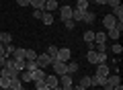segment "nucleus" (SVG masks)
I'll return each mask as SVG.
<instances>
[{"instance_id": "18", "label": "nucleus", "mask_w": 123, "mask_h": 90, "mask_svg": "<svg viewBox=\"0 0 123 90\" xmlns=\"http://www.w3.org/2000/svg\"><path fill=\"white\" fill-rule=\"evenodd\" d=\"M45 76H47V74H45V70L37 68L35 72H33V82H35V80H45Z\"/></svg>"}, {"instance_id": "25", "label": "nucleus", "mask_w": 123, "mask_h": 90, "mask_svg": "<svg viewBox=\"0 0 123 90\" xmlns=\"http://www.w3.org/2000/svg\"><path fill=\"white\" fill-rule=\"evenodd\" d=\"M84 41L86 43H94V31H90V29L84 31Z\"/></svg>"}, {"instance_id": "21", "label": "nucleus", "mask_w": 123, "mask_h": 90, "mask_svg": "<svg viewBox=\"0 0 123 90\" xmlns=\"http://www.w3.org/2000/svg\"><path fill=\"white\" fill-rule=\"evenodd\" d=\"M4 68H8V70H14V72H18V70H17V60H14V57H6V64H4Z\"/></svg>"}, {"instance_id": "1", "label": "nucleus", "mask_w": 123, "mask_h": 90, "mask_svg": "<svg viewBox=\"0 0 123 90\" xmlns=\"http://www.w3.org/2000/svg\"><path fill=\"white\" fill-rule=\"evenodd\" d=\"M86 60L90 61V64L98 66V64H105V61H107V53H97L94 49H90V51L86 53Z\"/></svg>"}, {"instance_id": "26", "label": "nucleus", "mask_w": 123, "mask_h": 90, "mask_svg": "<svg viewBox=\"0 0 123 90\" xmlns=\"http://www.w3.org/2000/svg\"><path fill=\"white\" fill-rule=\"evenodd\" d=\"M66 66H68V74H76V72L80 70V66L76 64V61H68Z\"/></svg>"}, {"instance_id": "20", "label": "nucleus", "mask_w": 123, "mask_h": 90, "mask_svg": "<svg viewBox=\"0 0 123 90\" xmlns=\"http://www.w3.org/2000/svg\"><path fill=\"white\" fill-rule=\"evenodd\" d=\"M111 14H113V17L117 18L119 23H123V6H117V8H113V12H111Z\"/></svg>"}, {"instance_id": "32", "label": "nucleus", "mask_w": 123, "mask_h": 90, "mask_svg": "<svg viewBox=\"0 0 123 90\" xmlns=\"http://www.w3.org/2000/svg\"><path fill=\"white\" fill-rule=\"evenodd\" d=\"M78 86H82V88H88V86H90V76H84V78H80Z\"/></svg>"}, {"instance_id": "40", "label": "nucleus", "mask_w": 123, "mask_h": 90, "mask_svg": "<svg viewBox=\"0 0 123 90\" xmlns=\"http://www.w3.org/2000/svg\"><path fill=\"white\" fill-rule=\"evenodd\" d=\"M43 12H45V10H33V18H39V21H41Z\"/></svg>"}, {"instance_id": "5", "label": "nucleus", "mask_w": 123, "mask_h": 90, "mask_svg": "<svg viewBox=\"0 0 123 90\" xmlns=\"http://www.w3.org/2000/svg\"><path fill=\"white\" fill-rule=\"evenodd\" d=\"M35 61H37V66H39L41 70H45L47 66H51V61H53V60L47 55V53H41V55H37V60H35Z\"/></svg>"}, {"instance_id": "45", "label": "nucleus", "mask_w": 123, "mask_h": 90, "mask_svg": "<svg viewBox=\"0 0 123 90\" xmlns=\"http://www.w3.org/2000/svg\"><path fill=\"white\" fill-rule=\"evenodd\" d=\"M103 88H105V90H113V86H111V84H105Z\"/></svg>"}, {"instance_id": "29", "label": "nucleus", "mask_w": 123, "mask_h": 90, "mask_svg": "<svg viewBox=\"0 0 123 90\" xmlns=\"http://www.w3.org/2000/svg\"><path fill=\"white\" fill-rule=\"evenodd\" d=\"M107 43H94V51L97 53H107Z\"/></svg>"}, {"instance_id": "10", "label": "nucleus", "mask_w": 123, "mask_h": 90, "mask_svg": "<svg viewBox=\"0 0 123 90\" xmlns=\"http://www.w3.org/2000/svg\"><path fill=\"white\" fill-rule=\"evenodd\" d=\"M57 8H60L57 0H45V6H43L45 12H53V10H57Z\"/></svg>"}, {"instance_id": "35", "label": "nucleus", "mask_w": 123, "mask_h": 90, "mask_svg": "<svg viewBox=\"0 0 123 90\" xmlns=\"http://www.w3.org/2000/svg\"><path fill=\"white\" fill-rule=\"evenodd\" d=\"M45 88H47L45 80H35V90H45Z\"/></svg>"}, {"instance_id": "16", "label": "nucleus", "mask_w": 123, "mask_h": 90, "mask_svg": "<svg viewBox=\"0 0 123 90\" xmlns=\"http://www.w3.org/2000/svg\"><path fill=\"white\" fill-rule=\"evenodd\" d=\"M18 78H21V82H33V74H31V72H27V70L18 72Z\"/></svg>"}, {"instance_id": "28", "label": "nucleus", "mask_w": 123, "mask_h": 90, "mask_svg": "<svg viewBox=\"0 0 123 90\" xmlns=\"http://www.w3.org/2000/svg\"><path fill=\"white\" fill-rule=\"evenodd\" d=\"M94 43H107V33H94Z\"/></svg>"}, {"instance_id": "27", "label": "nucleus", "mask_w": 123, "mask_h": 90, "mask_svg": "<svg viewBox=\"0 0 123 90\" xmlns=\"http://www.w3.org/2000/svg\"><path fill=\"white\" fill-rule=\"evenodd\" d=\"M57 49H60V47H55V45H49L45 53H47V55L51 57V60H55V57H57Z\"/></svg>"}, {"instance_id": "33", "label": "nucleus", "mask_w": 123, "mask_h": 90, "mask_svg": "<svg viewBox=\"0 0 123 90\" xmlns=\"http://www.w3.org/2000/svg\"><path fill=\"white\" fill-rule=\"evenodd\" d=\"M4 51H6V57H10L12 51H14V45L12 43H4Z\"/></svg>"}, {"instance_id": "12", "label": "nucleus", "mask_w": 123, "mask_h": 90, "mask_svg": "<svg viewBox=\"0 0 123 90\" xmlns=\"http://www.w3.org/2000/svg\"><path fill=\"white\" fill-rule=\"evenodd\" d=\"M45 84L49 86V88H55V86H60V76H45Z\"/></svg>"}, {"instance_id": "36", "label": "nucleus", "mask_w": 123, "mask_h": 90, "mask_svg": "<svg viewBox=\"0 0 123 90\" xmlns=\"http://www.w3.org/2000/svg\"><path fill=\"white\" fill-rule=\"evenodd\" d=\"M64 27H66L68 31H72V29H76V23L72 21V18H68V21H64Z\"/></svg>"}, {"instance_id": "37", "label": "nucleus", "mask_w": 123, "mask_h": 90, "mask_svg": "<svg viewBox=\"0 0 123 90\" xmlns=\"http://www.w3.org/2000/svg\"><path fill=\"white\" fill-rule=\"evenodd\" d=\"M90 86H101V78L98 76H90Z\"/></svg>"}, {"instance_id": "14", "label": "nucleus", "mask_w": 123, "mask_h": 90, "mask_svg": "<svg viewBox=\"0 0 123 90\" xmlns=\"http://www.w3.org/2000/svg\"><path fill=\"white\" fill-rule=\"evenodd\" d=\"M10 88H12V90H25L21 78H10Z\"/></svg>"}, {"instance_id": "47", "label": "nucleus", "mask_w": 123, "mask_h": 90, "mask_svg": "<svg viewBox=\"0 0 123 90\" xmlns=\"http://www.w3.org/2000/svg\"><path fill=\"white\" fill-rule=\"evenodd\" d=\"M51 90H64V88H62V86H55V88H51Z\"/></svg>"}, {"instance_id": "39", "label": "nucleus", "mask_w": 123, "mask_h": 90, "mask_svg": "<svg viewBox=\"0 0 123 90\" xmlns=\"http://www.w3.org/2000/svg\"><path fill=\"white\" fill-rule=\"evenodd\" d=\"M111 49H113V53H117V55H121V51H123V47L119 45V43H115V45H113Z\"/></svg>"}, {"instance_id": "41", "label": "nucleus", "mask_w": 123, "mask_h": 90, "mask_svg": "<svg viewBox=\"0 0 123 90\" xmlns=\"http://www.w3.org/2000/svg\"><path fill=\"white\" fill-rule=\"evenodd\" d=\"M18 6H29V0H17Z\"/></svg>"}, {"instance_id": "13", "label": "nucleus", "mask_w": 123, "mask_h": 90, "mask_svg": "<svg viewBox=\"0 0 123 90\" xmlns=\"http://www.w3.org/2000/svg\"><path fill=\"white\" fill-rule=\"evenodd\" d=\"M37 68H39V66H37V61H35V60H25V70H27V72L33 74Z\"/></svg>"}, {"instance_id": "2", "label": "nucleus", "mask_w": 123, "mask_h": 90, "mask_svg": "<svg viewBox=\"0 0 123 90\" xmlns=\"http://www.w3.org/2000/svg\"><path fill=\"white\" fill-rule=\"evenodd\" d=\"M121 33H123V23H119V21H117V25H115L113 29H109V31H107V39H113V41H119Z\"/></svg>"}, {"instance_id": "3", "label": "nucleus", "mask_w": 123, "mask_h": 90, "mask_svg": "<svg viewBox=\"0 0 123 90\" xmlns=\"http://www.w3.org/2000/svg\"><path fill=\"white\" fill-rule=\"evenodd\" d=\"M68 61H57V60H53L51 61V66H53V72H55V76H64V74H68Z\"/></svg>"}, {"instance_id": "38", "label": "nucleus", "mask_w": 123, "mask_h": 90, "mask_svg": "<svg viewBox=\"0 0 123 90\" xmlns=\"http://www.w3.org/2000/svg\"><path fill=\"white\" fill-rule=\"evenodd\" d=\"M107 4L111 8H117V6H121V0H107Z\"/></svg>"}, {"instance_id": "9", "label": "nucleus", "mask_w": 123, "mask_h": 90, "mask_svg": "<svg viewBox=\"0 0 123 90\" xmlns=\"http://www.w3.org/2000/svg\"><path fill=\"white\" fill-rule=\"evenodd\" d=\"M57 61H70V49L68 47H62V49H57V57H55Z\"/></svg>"}, {"instance_id": "4", "label": "nucleus", "mask_w": 123, "mask_h": 90, "mask_svg": "<svg viewBox=\"0 0 123 90\" xmlns=\"http://www.w3.org/2000/svg\"><path fill=\"white\" fill-rule=\"evenodd\" d=\"M60 86L64 90H72V86H74V78H72V74H64V76H60Z\"/></svg>"}, {"instance_id": "48", "label": "nucleus", "mask_w": 123, "mask_h": 90, "mask_svg": "<svg viewBox=\"0 0 123 90\" xmlns=\"http://www.w3.org/2000/svg\"><path fill=\"white\" fill-rule=\"evenodd\" d=\"M6 90H12V88H6Z\"/></svg>"}, {"instance_id": "43", "label": "nucleus", "mask_w": 123, "mask_h": 90, "mask_svg": "<svg viewBox=\"0 0 123 90\" xmlns=\"http://www.w3.org/2000/svg\"><path fill=\"white\" fill-rule=\"evenodd\" d=\"M4 64H6V57H0V68H4Z\"/></svg>"}, {"instance_id": "24", "label": "nucleus", "mask_w": 123, "mask_h": 90, "mask_svg": "<svg viewBox=\"0 0 123 90\" xmlns=\"http://www.w3.org/2000/svg\"><path fill=\"white\" fill-rule=\"evenodd\" d=\"M88 4H90V0H78V2H76V8L78 10H88Z\"/></svg>"}, {"instance_id": "22", "label": "nucleus", "mask_w": 123, "mask_h": 90, "mask_svg": "<svg viewBox=\"0 0 123 90\" xmlns=\"http://www.w3.org/2000/svg\"><path fill=\"white\" fill-rule=\"evenodd\" d=\"M107 84H111V86L121 84V78H119V74H115V76H107Z\"/></svg>"}, {"instance_id": "8", "label": "nucleus", "mask_w": 123, "mask_h": 90, "mask_svg": "<svg viewBox=\"0 0 123 90\" xmlns=\"http://www.w3.org/2000/svg\"><path fill=\"white\" fill-rule=\"evenodd\" d=\"M57 10H60V18L62 21H68V18H72V10L74 8H72V6H60Z\"/></svg>"}, {"instance_id": "23", "label": "nucleus", "mask_w": 123, "mask_h": 90, "mask_svg": "<svg viewBox=\"0 0 123 90\" xmlns=\"http://www.w3.org/2000/svg\"><path fill=\"white\" fill-rule=\"evenodd\" d=\"M82 10H78V8H74V10H72V21H74V23H82Z\"/></svg>"}, {"instance_id": "17", "label": "nucleus", "mask_w": 123, "mask_h": 90, "mask_svg": "<svg viewBox=\"0 0 123 90\" xmlns=\"http://www.w3.org/2000/svg\"><path fill=\"white\" fill-rule=\"evenodd\" d=\"M29 6H33L35 10H43V6H45V0H29Z\"/></svg>"}, {"instance_id": "6", "label": "nucleus", "mask_w": 123, "mask_h": 90, "mask_svg": "<svg viewBox=\"0 0 123 90\" xmlns=\"http://www.w3.org/2000/svg\"><path fill=\"white\" fill-rule=\"evenodd\" d=\"M94 76H98V78H107V76H111V68L107 64H98L97 66V74Z\"/></svg>"}, {"instance_id": "19", "label": "nucleus", "mask_w": 123, "mask_h": 90, "mask_svg": "<svg viewBox=\"0 0 123 90\" xmlns=\"http://www.w3.org/2000/svg\"><path fill=\"white\" fill-rule=\"evenodd\" d=\"M10 57H14V60H25V49L23 47H14V51H12Z\"/></svg>"}, {"instance_id": "7", "label": "nucleus", "mask_w": 123, "mask_h": 90, "mask_svg": "<svg viewBox=\"0 0 123 90\" xmlns=\"http://www.w3.org/2000/svg\"><path fill=\"white\" fill-rule=\"evenodd\" d=\"M115 25H117V18H115V17H113V14H111V12H109V14H107V17H105V18H103V27H105V29H107V31H109V29H113V27H115Z\"/></svg>"}, {"instance_id": "42", "label": "nucleus", "mask_w": 123, "mask_h": 90, "mask_svg": "<svg viewBox=\"0 0 123 90\" xmlns=\"http://www.w3.org/2000/svg\"><path fill=\"white\" fill-rule=\"evenodd\" d=\"M94 4H98V6H103V4H107V0H92Z\"/></svg>"}, {"instance_id": "46", "label": "nucleus", "mask_w": 123, "mask_h": 90, "mask_svg": "<svg viewBox=\"0 0 123 90\" xmlns=\"http://www.w3.org/2000/svg\"><path fill=\"white\" fill-rule=\"evenodd\" d=\"M113 90H123V86H121V84H117V86H113Z\"/></svg>"}, {"instance_id": "34", "label": "nucleus", "mask_w": 123, "mask_h": 90, "mask_svg": "<svg viewBox=\"0 0 123 90\" xmlns=\"http://www.w3.org/2000/svg\"><path fill=\"white\" fill-rule=\"evenodd\" d=\"M25 60H37V53L33 49H25Z\"/></svg>"}, {"instance_id": "11", "label": "nucleus", "mask_w": 123, "mask_h": 90, "mask_svg": "<svg viewBox=\"0 0 123 90\" xmlns=\"http://www.w3.org/2000/svg\"><path fill=\"white\" fill-rule=\"evenodd\" d=\"M94 21H97V14L90 12V10H84V14H82V23H86V25H92Z\"/></svg>"}, {"instance_id": "30", "label": "nucleus", "mask_w": 123, "mask_h": 90, "mask_svg": "<svg viewBox=\"0 0 123 90\" xmlns=\"http://www.w3.org/2000/svg\"><path fill=\"white\" fill-rule=\"evenodd\" d=\"M0 88H10V78H4V76H0Z\"/></svg>"}, {"instance_id": "31", "label": "nucleus", "mask_w": 123, "mask_h": 90, "mask_svg": "<svg viewBox=\"0 0 123 90\" xmlns=\"http://www.w3.org/2000/svg\"><path fill=\"white\" fill-rule=\"evenodd\" d=\"M0 41L2 43H12V35L10 33H0Z\"/></svg>"}, {"instance_id": "44", "label": "nucleus", "mask_w": 123, "mask_h": 90, "mask_svg": "<svg viewBox=\"0 0 123 90\" xmlns=\"http://www.w3.org/2000/svg\"><path fill=\"white\" fill-rule=\"evenodd\" d=\"M72 90H86V88H82V86H72Z\"/></svg>"}, {"instance_id": "15", "label": "nucleus", "mask_w": 123, "mask_h": 90, "mask_svg": "<svg viewBox=\"0 0 123 90\" xmlns=\"http://www.w3.org/2000/svg\"><path fill=\"white\" fill-rule=\"evenodd\" d=\"M53 21H55L53 18V12H43V17H41V23L43 25H53Z\"/></svg>"}]
</instances>
